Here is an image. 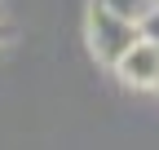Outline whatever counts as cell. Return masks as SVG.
<instances>
[{"instance_id": "6da1fadb", "label": "cell", "mask_w": 159, "mask_h": 150, "mask_svg": "<svg viewBox=\"0 0 159 150\" xmlns=\"http://www.w3.org/2000/svg\"><path fill=\"white\" fill-rule=\"evenodd\" d=\"M84 35H89V49H93V58L102 62V66H115L124 53L142 40V22H133V18H119L111 13L106 5H97L93 0V9H89V22H84Z\"/></svg>"}, {"instance_id": "7a4b0ae2", "label": "cell", "mask_w": 159, "mask_h": 150, "mask_svg": "<svg viewBox=\"0 0 159 150\" xmlns=\"http://www.w3.org/2000/svg\"><path fill=\"white\" fill-rule=\"evenodd\" d=\"M115 71H119V80L128 88H159V44L150 35H142V40L115 62Z\"/></svg>"}, {"instance_id": "3957f363", "label": "cell", "mask_w": 159, "mask_h": 150, "mask_svg": "<svg viewBox=\"0 0 159 150\" xmlns=\"http://www.w3.org/2000/svg\"><path fill=\"white\" fill-rule=\"evenodd\" d=\"M97 5H106V9H111V13H119V18L146 22V18L155 13V5H159V0H97Z\"/></svg>"}, {"instance_id": "277c9868", "label": "cell", "mask_w": 159, "mask_h": 150, "mask_svg": "<svg viewBox=\"0 0 159 150\" xmlns=\"http://www.w3.org/2000/svg\"><path fill=\"white\" fill-rule=\"evenodd\" d=\"M142 31L150 35V40H155V44H159V5H155V13L146 18V22H142Z\"/></svg>"}]
</instances>
